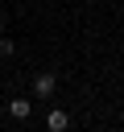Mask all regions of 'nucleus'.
<instances>
[{"instance_id": "nucleus-1", "label": "nucleus", "mask_w": 124, "mask_h": 132, "mask_svg": "<svg viewBox=\"0 0 124 132\" xmlns=\"http://www.w3.org/2000/svg\"><path fill=\"white\" fill-rule=\"evenodd\" d=\"M54 91H58V78H54L50 70H41V74L33 78V95H37V99H50Z\"/></svg>"}, {"instance_id": "nucleus-2", "label": "nucleus", "mask_w": 124, "mask_h": 132, "mask_svg": "<svg viewBox=\"0 0 124 132\" xmlns=\"http://www.w3.org/2000/svg\"><path fill=\"white\" fill-rule=\"evenodd\" d=\"M29 111H33L29 99H12V103H8V116H12V120H29Z\"/></svg>"}, {"instance_id": "nucleus-3", "label": "nucleus", "mask_w": 124, "mask_h": 132, "mask_svg": "<svg viewBox=\"0 0 124 132\" xmlns=\"http://www.w3.org/2000/svg\"><path fill=\"white\" fill-rule=\"evenodd\" d=\"M45 124H50V132H62L70 120H66V111H50V120H45Z\"/></svg>"}, {"instance_id": "nucleus-4", "label": "nucleus", "mask_w": 124, "mask_h": 132, "mask_svg": "<svg viewBox=\"0 0 124 132\" xmlns=\"http://www.w3.org/2000/svg\"><path fill=\"white\" fill-rule=\"evenodd\" d=\"M12 50H17V45H12V37H4V33H0V58H8Z\"/></svg>"}, {"instance_id": "nucleus-5", "label": "nucleus", "mask_w": 124, "mask_h": 132, "mask_svg": "<svg viewBox=\"0 0 124 132\" xmlns=\"http://www.w3.org/2000/svg\"><path fill=\"white\" fill-rule=\"evenodd\" d=\"M0 33H4V12H0Z\"/></svg>"}]
</instances>
